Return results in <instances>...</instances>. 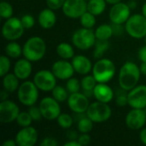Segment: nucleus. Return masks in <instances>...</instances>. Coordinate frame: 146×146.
Here are the masks:
<instances>
[{"instance_id": "nucleus-18", "label": "nucleus", "mask_w": 146, "mask_h": 146, "mask_svg": "<svg viewBox=\"0 0 146 146\" xmlns=\"http://www.w3.org/2000/svg\"><path fill=\"white\" fill-rule=\"evenodd\" d=\"M51 71L57 79L63 80L70 79L75 72L73 64L65 61V59L56 62L52 66Z\"/></svg>"}, {"instance_id": "nucleus-15", "label": "nucleus", "mask_w": 146, "mask_h": 146, "mask_svg": "<svg viewBox=\"0 0 146 146\" xmlns=\"http://www.w3.org/2000/svg\"><path fill=\"white\" fill-rule=\"evenodd\" d=\"M131 8L128 4L123 3H118L114 4L110 11V19L112 23L122 24L126 23V21L130 17Z\"/></svg>"}, {"instance_id": "nucleus-50", "label": "nucleus", "mask_w": 146, "mask_h": 146, "mask_svg": "<svg viewBox=\"0 0 146 146\" xmlns=\"http://www.w3.org/2000/svg\"><path fill=\"white\" fill-rule=\"evenodd\" d=\"M8 92H7L5 89L3 90V91H2V92H1V100L2 101H3V100H7V98H8Z\"/></svg>"}, {"instance_id": "nucleus-36", "label": "nucleus", "mask_w": 146, "mask_h": 146, "mask_svg": "<svg viewBox=\"0 0 146 146\" xmlns=\"http://www.w3.org/2000/svg\"><path fill=\"white\" fill-rule=\"evenodd\" d=\"M0 15L3 19H9L13 15V7L7 2L3 1L0 5Z\"/></svg>"}, {"instance_id": "nucleus-11", "label": "nucleus", "mask_w": 146, "mask_h": 146, "mask_svg": "<svg viewBox=\"0 0 146 146\" xmlns=\"http://www.w3.org/2000/svg\"><path fill=\"white\" fill-rule=\"evenodd\" d=\"M62 9L68 18H80L87 11V3L86 0H66Z\"/></svg>"}, {"instance_id": "nucleus-38", "label": "nucleus", "mask_w": 146, "mask_h": 146, "mask_svg": "<svg viewBox=\"0 0 146 146\" xmlns=\"http://www.w3.org/2000/svg\"><path fill=\"white\" fill-rule=\"evenodd\" d=\"M10 68V61L9 59L5 56H2L0 57V76L3 77L5 74H8Z\"/></svg>"}, {"instance_id": "nucleus-3", "label": "nucleus", "mask_w": 146, "mask_h": 146, "mask_svg": "<svg viewBox=\"0 0 146 146\" xmlns=\"http://www.w3.org/2000/svg\"><path fill=\"white\" fill-rule=\"evenodd\" d=\"M115 74V66L110 59L100 58L92 67V75L98 83H107L112 80Z\"/></svg>"}, {"instance_id": "nucleus-17", "label": "nucleus", "mask_w": 146, "mask_h": 146, "mask_svg": "<svg viewBox=\"0 0 146 146\" xmlns=\"http://www.w3.org/2000/svg\"><path fill=\"white\" fill-rule=\"evenodd\" d=\"M38 132L33 127H26L21 129L16 136L15 141L19 146H33L37 143Z\"/></svg>"}, {"instance_id": "nucleus-26", "label": "nucleus", "mask_w": 146, "mask_h": 146, "mask_svg": "<svg viewBox=\"0 0 146 146\" xmlns=\"http://www.w3.org/2000/svg\"><path fill=\"white\" fill-rule=\"evenodd\" d=\"M95 35L97 39L109 40V38H110L113 35V30L111 25L103 24L99 26L95 31Z\"/></svg>"}, {"instance_id": "nucleus-12", "label": "nucleus", "mask_w": 146, "mask_h": 146, "mask_svg": "<svg viewBox=\"0 0 146 146\" xmlns=\"http://www.w3.org/2000/svg\"><path fill=\"white\" fill-rule=\"evenodd\" d=\"M20 114L19 107L12 101L3 100L0 104V121L2 123H10L16 121Z\"/></svg>"}, {"instance_id": "nucleus-48", "label": "nucleus", "mask_w": 146, "mask_h": 146, "mask_svg": "<svg viewBox=\"0 0 146 146\" xmlns=\"http://www.w3.org/2000/svg\"><path fill=\"white\" fill-rule=\"evenodd\" d=\"M15 145H17L15 139V140H13V139H8V140L4 141V142L3 143V145H2V146H15Z\"/></svg>"}, {"instance_id": "nucleus-9", "label": "nucleus", "mask_w": 146, "mask_h": 146, "mask_svg": "<svg viewBox=\"0 0 146 146\" xmlns=\"http://www.w3.org/2000/svg\"><path fill=\"white\" fill-rule=\"evenodd\" d=\"M54 98L46 97L43 98L39 104V108L42 115L44 119L48 121H53L57 119L61 114V107Z\"/></svg>"}, {"instance_id": "nucleus-52", "label": "nucleus", "mask_w": 146, "mask_h": 146, "mask_svg": "<svg viewBox=\"0 0 146 146\" xmlns=\"http://www.w3.org/2000/svg\"><path fill=\"white\" fill-rule=\"evenodd\" d=\"M105 1H106V3H108L114 5V4H116V3H120L121 0H105Z\"/></svg>"}, {"instance_id": "nucleus-25", "label": "nucleus", "mask_w": 146, "mask_h": 146, "mask_svg": "<svg viewBox=\"0 0 146 146\" xmlns=\"http://www.w3.org/2000/svg\"><path fill=\"white\" fill-rule=\"evenodd\" d=\"M57 55L62 59H70L74 56V51L73 47L68 43H61L56 47Z\"/></svg>"}, {"instance_id": "nucleus-27", "label": "nucleus", "mask_w": 146, "mask_h": 146, "mask_svg": "<svg viewBox=\"0 0 146 146\" xmlns=\"http://www.w3.org/2000/svg\"><path fill=\"white\" fill-rule=\"evenodd\" d=\"M94 51H93V56L94 58L100 59L104 53L107 51V50L110 47V43L108 40H102V39H97L96 43L94 44Z\"/></svg>"}, {"instance_id": "nucleus-42", "label": "nucleus", "mask_w": 146, "mask_h": 146, "mask_svg": "<svg viewBox=\"0 0 146 146\" xmlns=\"http://www.w3.org/2000/svg\"><path fill=\"white\" fill-rule=\"evenodd\" d=\"M41 146H57L58 145V142L53 139V138H45L43 139V141L40 143Z\"/></svg>"}, {"instance_id": "nucleus-21", "label": "nucleus", "mask_w": 146, "mask_h": 146, "mask_svg": "<svg viewBox=\"0 0 146 146\" xmlns=\"http://www.w3.org/2000/svg\"><path fill=\"white\" fill-rule=\"evenodd\" d=\"M32 64L31 61L27 58L18 60L14 67V74L19 78V80H26L27 79L32 73Z\"/></svg>"}, {"instance_id": "nucleus-39", "label": "nucleus", "mask_w": 146, "mask_h": 146, "mask_svg": "<svg viewBox=\"0 0 146 146\" xmlns=\"http://www.w3.org/2000/svg\"><path fill=\"white\" fill-rule=\"evenodd\" d=\"M21 23H22V26L25 29H29V28H32L34 24H35V21H34V18L33 17V15H25L21 17Z\"/></svg>"}, {"instance_id": "nucleus-6", "label": "nucleus", "mask_w": 146, "mask_h": 146, "mask_svg": "<svg viewBox=\"0 0 146 146\" xmlns=\"http://www.w3.org/2000/svg\"><path fill=\"white\" fill-rule=\"evenodd\" d=\"M95 32L92 28H80L75 31L72 36V42L80 50H88L92 47L96 43Z\"/></svg>"}, {"instance_id": "nucleus-49", "label": "nucleus", "mask_w": 146, "mask_h": 146, "mask_svg": "<svg viewBox=\"0 0 146 146\" xmlns=\"http://www.w3.org/2000/svg\"><path fill=\"white\" fill-rule=\"evenodd\" d=\"M65 146H80V144L79 143V141L77 140H70L67 143L64 144Z\"/></svg>"}, {"instance_id": "nucleus-23", "label": "nucleus", "mask_w": 146, "mask_h": 146, "mask_svg": "<svg viewBox=\"0 0 146 146\" xmlns=\"http://www.w3.org/2000/svg\"><path fill=\"white\" fill-rule=\"evenodd\" d=\"M3 88L9 92H14L19 88V78L15 74H7L3 79Z\"/></svg>"}, {"instance_id": "nucleus-45", "label": "nucleus", "mask_w": 146, "mask_h": 146, "mask_svg": "<svg viewBox=\"0 0 146 146\" xmlns=\"http://www.w3.org/2000/svg\"><path fill=\"white\" fill-rule=\"evenodd\" d=\"M139 58L142 62H146V45L143 46L139 50Z\"/></svg>"}, {"instance_id": "nucleus-22", "label": "nucleus", "mask_w": 146, "mask_h": 146, "mask_svg": "<svg viewBox=\"0 0 146 146\" xmlns=\"http://www.w3.org/2000/svg\"><path fill=\"white\" fill-rule=\"evenodd\" d=\"M38 21L41 27L44 29H50L55 26L56 21V16L53 9L50 8L44 9L39 13Z\"/></svg>"}, {"instance_id": "nucleus-20", "label": "nucleus", "mask_w": 146, "mask_h": 146, "mask_svg": "<svg viewBox=\"0 0 146 146\" xmlns=\"http://www.w3.org/2000/svg\"><path fill=\"white\" fill-rule=\"evenodd\" d=\"M72 64L74 71L80 74H87L92 69V65L89 58L82 55L74 56Z\"/></svg>"}, {"instance_id": "nucleus-8", "label": "nucleus", "mask_w": 146, "mask_h": 146, "mask_svg": "<svg viewBox=\"0 0 146 146\" xmlns=\"http://www.w3.org/2000/svg\"><path fill=\"white\" fill-rule=\"evenodd\" d=\"M24 29L21 20L16 17H10L6 20L2 27V34L5 39L14 41L22 36Z\"/></svg>"}, {"instance_id": "nucleus-37", "label": "nucleus", "mask_w": 146, "mask_h": 146, "mask_svg": "<svg viewBox=\"0 0 146 146\" xmlns=\"http://www.w3.org/2000/svg\"><path fill=\"white\" fill-rule=\"evenodd\" d=\"M81 87V84L79 82V80L75 78H70L68 79L67 85H66V89L68 90V92L71 94V93H75V92H79Z\"/></svg>"}, {"instance_id": "nucleus-43", "label": "nucleus", "mask_w": 146, "mask_h": 146, "mask_svg": "<svg viewBox=\"0 0 146 146\" xmlns=\"http://www.w3.org/2000/svg\"><path fill=\"white\" fill-rule=\"evenodd\" d=\"M78 141L80 145H87L91 142V137L87 133H82L80 136H79Z\"/></svg>"}, {"instance_id": "nucleus-24", "label": "nucleus", "mask_w": 146, "mask_h": 146, "mask_svg": "<svg viewBox=\"0 0 146 146\" xmlns=\"http://www.w3.org/2000/svg\"><path fill=\"white\" fill-rule=\"evenodd\" d=\"M106 8L105 0H89L87 3V11L94 15H101Z\"/></svg>"}, {"instance_id": "nucleus-28", "label": "nucleus", "mask_w": 146, "mask_h": 146, "mask_svg": "<svg viewBox=\"0 0 146 146\" xmlns=\"http://www.w3.org/2000/svg\"><path fill=\"white\" fill-rule=\"evenodd\" d=\"M5 53L9 57L18 58L23 53V50L18 43L10 42L5 46Z\"/></svg>"}, {"instance_id": "nucleus-51", "label": "nucleus", "mask_w": 146, "mask_h": 146, "mask_svg": "<svg viewBox=\"0 0 146 146\" xmlns=\"http://www.w3.org/2000/svg\"><path fill=\"white\" fill-rule=\"evenodd\" d=\"M139 68H140L141 74H144V75H146V62H142V64L140 65Z\"/></svg>"}, {"instance_id": "nucleus-32", "label": "nucleus", "mask_w": 146, "mask_h": 146, "mask_svg": "<svg viewBox=\"0 0 146 146\" xmlns=\"http://www.w3.org/2000/svg\"><path fill=\"white\" fill-rule=\"evenodd\" d=\"M115 103L120 107H124L128 104V92L123 88H120L116 92Z\"/></svg>"}, {"instance_id": "nucleus-53", "label": "nucleus", "mask_w": 146, "mask_h": 146, "mask_svg": "<svg viewBox=\"0 0 146 146\" xmlns=\"http://www.w3.org/2000/svg\"><path fill=\"white\" fill-rule=\"evenodd\" d=\"M142 15H144V16L146 17V3L143 5V8H142Z\"/></svg>"}, {"instance_id": "nucleus-31", "label": "nucleus", "mask_w": 146, "mask_h": 146, "mask_svg": "<svg viewBox=\"0 0 146 146\" xmlns=\"http://www.w3.org/2000/svg\"><path fill=\"white\" fill-rule=\"evenodd\" d=\"M52 92V97L58 102H64L68 98V92L67 89L60 86H56Z\"/></svg>"}, {"instance_id": "nucleus-2", "label": "nucleus", "mask_w": 146, "mask_h": 146, "mask_svg": "<svg viewBox=\"0 0 146 146\" xmlns=\"http://www.w3.org/2000/svg\"><path fill=\"white\" fill-rule=\"evenodd\" d=\"M23 56L31 62L41 60L46 51V44L40 37H32L28 38L23 45Z\"/></svg>"}, {"instance_id": "nucleus-7", "label": "nucleus", "mask_w": 146, "mask_h": 146, "mask_svg": "<svg viewBox=\"0 0 146 146\" xmlns=\"http://www.w3.org/2000/svg\"><path fill=\"white\" fill-rule=\"evenodd\" d=\"M86 113L93 122L101 123L108 121L110 118L112 111L107 103L97 101L89 105Z\"/></svg>"}, {"instance_id": "nucleus-30", "label": "nucleus", "mask_w": 146, "mask_h": 146, "mask_svg": "<svg viewBox=\"0 0 146 146\" xmlns=\"http://www.w3.org/2000/svg\"><path fill=\"white\" fill-rule=\"evenodd\" d=\"M93 127V121L87 116L81 117L78 122V129L82 133H87L92 131Z\"/></svg>"}, {"instance_id": "nucleus-29", "label": "nucleus", "mask_w": 146, "mask_h": 146, "mask_svg": "<svg viewBox=\"0 0 146 146\" xmlns=\"http://www.w3.org/2000/svg\"><path fill=\"white\" fill-rule=\"evenodd\" d=\"M96 15L86 11L80 16V24L83 27L86 28H92L96 24Z\"/></svg>"}, {"instance_id": "nucleus-19", "label": "nucleus", "mask_w": 146, "mask_h": 146, "mask_svg": "<svg viewBox=\"0 0 146 146\" xmlns=\"http://www.w3.org/2000/svg\"><path fill=\"white\" fill-rule=\"evenodd\" d=\"M93 93L98 101L103 103H110L114 98V92L105 83H98L93 89Z\"/></svg>"}, {"instance_id": "nucleus-54", "label": "nucleus", "mask_w": 146, "mask_h": 146, "mask_svg": "<svg viewBox=\"0 0 146 146\" xmlns=\"http://www.w3.org/2000/svg\"><path fill=\"white\" fill-rule=\"evenodd\" d=\"M128 5H129V7H130L131 9H132V8H134V7H135V2L133 1V2H131Z\"/></svg>"}, {"instance_id": "nucleus-47", "label": "nucleus", "mask_w": 146, "mask_h": 146, "mask_svg": "<svg viewBox=\"0 0 146 146\" xmlns=\"http://www.w3.org/2000/svg\"><path fill=\"white\" fill-rule=\"evenodd\" d=\"M140 140L141 142L146 145V128H144L141 132H140V135H139Z\"/></svg>"}, {"instance_id": "nucleus-14", "label": "nucleus", "mask_w": 146, "mask_h": 146, "mask_svg": "<svg viewBox=\"0 0 146 146\" xmlns=\"http://www.w3.org/2000/svg\"><path fill=\"white\" fill-rule=\"evenodd\" d=\"M128 104L133 109L146 108V86H136L128 92Z\"/></svg>"}, {"instance_id": "nucleus-33", "label": "nucleus", "mask_w": 146, "mask_h": 146, "mask_svg": "<svg viewBox=\"0 0 146 146\" xmlns=\"http://www.w3.org/2000/svg\"><path fill=\"white\" fill-rule=\"evenodd\" d=\"M97 80L93 75H86L81 80V87L84 91H93L97 85Z\"/></svg>"}, {"instance_id": "nucleus-40", "label": "nucleus", "mask_w": 146, "mask_h": 146, "mask_svg": "<svg viewBox=\"0 0 146 146\" xmlns=\"http://www.w3.org/2000/svg\"><path fill=\"white\" fill-rule=\"evenodd\" d=\"M28 112H29V114H30L32 119H33V121H40L41 118L43 117L39 106H38V107H36V106H34V105L30 106Z\"/></svg>"}, {"instance_id": "nucleus-56", "label": "nucleus", "mask_w": 146, "mask_h": 146, "mask_svg": "<svg viewBox=\"0 0 146 146\" xmlns=\"http://www.w3.org/2000/svg\"><path fill=\"white\" fill-rule=\"evenodd\" d=\"M86 1H89V0H86Z\"/></svg>"}, {"instance_id": "nucleus-46", "label": "nucleus", "mask_w": 146, "mask_h": 146, "mask_svg": "<svg viewBox=\"0 0 146 146\" xmlns=\"http://www.w3.org/2000/svg\"><path fill=\"white\" fill-rule=\"evenodd\" d=\"M67 137H68L70 140H76V139L78 140V139H79L78 133H77L76 132H74V131H71V132H69V133H68Z\"/></svg>"}, {"instance_id": "nucleus-44", "label": "nucleus", "mask_w": 146, "mask_h": 146, "mask_svg": "<svg viewBox=\"0 0 146 146\" xmlns=\"http://www.w3.org/2000/svg\"><path fill=\"white\" fill-rule=\"evenodd\" d=\"M111 27H112V30H113V35L120 36L123 33V27H121V24L113 23L111 25Z\"/></svg>"}, {"instance_id": "nucleus-35", "label": "nucleus", "mask_w": 146, "mask_h": 146, "mask_svg": "<svg viewBox=\"0 0 146 146\" xmlns=\"http://www.w3.org/2000/svg\"><path fill=\"white\" fill-rule=\"evenodd\" d=\"M57 123L62 128H70L74 123V119L71 115L68 114H60V115L57 117Z\"/></svg>"}, {"instance_id": "nucleus-13", "label": "nucleus", "mask_w": 146, "mask_h": 146, "mask_svg": "<svg viewBox=\"0 0 146 146\" xmlns=\"http://www.w3.org/2000/svg\"><path fill=\"white\" fill-rule=\"evenodd\" d=\"M68 104L69 109L77 114L86 113L90 105L88 98L80 92L71 93L68 98Z\"/></svg>"}, {"instance_id": "nucleus-5", "label": "nucleus", "mask_w": 146, "mask_h": 146, "mask_svg": "<svg viewBox=\"0 0 146 146\" xmlns=\"http://www.w3.org/2000/svg\"><path fill=\"white\" fill-rule=\"evenodd\" d=\"M17 97L21 104L26 106H32L37 102L38 98V88L32 81L23 82L18 88Z\"/></svg>"}, {"instance_id": "nucleus-34", "label": "nucleus", "mask_w": 146, "mask_h": 146, "mask_svg": "<svg viewBox=\"0 0 146 146\" xmlns=\"http://www.w3.org/2000/svg\"><path fill=\"white\" fill-rule=\"evenodd\" d=\"M33 120L32 119L29 112H20V114L18 115L17 118H16V122L17 124L21 127H29L32 124V121Z\"/></svg>"}, {"instance_id": "nucleus-41", "label": "nucleus", "mask_w": 146, "mask_h": 146, "mask_svg": "<svg viewBox=\"0 0 146 146\" xmlns=\"http://www.w3.org/2000/svg\"><path fill=\"white\" fill-rule=\"evenodd\" d=\"M65 1L66 0H46V3L50 9L53 10H56L62 8Z\"/></svg>"}, {"instance_id": "nucleus-10", "label": "nucleus", "mask_w": 146, "mask_h": 146, "mask_svg": "<svg viewBox=\"0 0 146 146\" xmlns=\"http://www.w3.org/2000/svg\"><path fill=\"white\" fill-rule=\"evenodd\" d=\"M33 82L39 90L43 92H50L56 86V77L52 71L41 70L34 75Z\"/></svg>"}, {"instance_id": "nucleus-55", "label": "nucleus", "mask_w": 146, "mask_h": 146, "mask_svg": "<svg viewBox=\"0 0 146 146\" xmlns=\"http://www.w3.org/2000/svg\"><path fill=\"white\" fill-rule=\"evenodd\" d=\"M145 44H146V36H145Z\"/></svg>"}, {"instance_id": "nucleus-1", "label": "nucleus", "mask_w": 146, "mask_h": 146, "mask_svg": "<svg viewBox=\"0 0 146 146\" xmlns=\"http://www.w3.org/2000/svg\"><path fill=\"white\" fill-rule=\"evenodd\" d=\"M140 68L133 62H127L120 69L119 85L120 87L130 91L134 88L140 78Z\"/></svg>"}, {"instance_id": "nucleus-4", "label": "nucleus", "mask_w": 146, "mask_h": 146, "mask_svg": "<svg viewBox=\"0 0 146 146\" xmlns=\"http://www.w3.org/2000/svg\"><path fill=\"white\" fill-rule=\"evenodd\" d=\"M126 32L133 38H142L146 36V17L144 15H133L128 18L125 25Z\"/></svg>"}, {"instance_id": "nucleus-16", "label": "nucleus", "mask_w": 146, "mask_h": 146, "mask_svg": "<svg viewBox=\"0 0 146 146\" xmlns=\"http://www.w3.org/2000/svg\"><path fill=\"white\" fill-rule=\"evenodd\" d=\"M146 123L145 109H133L126 116V125L132 130H139Z\"/></svg>"}]
</instances>
